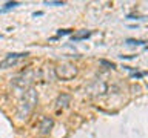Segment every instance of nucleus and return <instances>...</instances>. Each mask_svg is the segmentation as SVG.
<instances>
[{"mask_svg": "<svg viewBox=\"0 0 148 138\" xmlns=\"http://www.w3.org/2000/svg\"><path fill=\"white\" fill-rule=\"evenodd\" d=\"M36 104H37V92H36V89L29 87V89L25 92L23 98L20 100V103L17 106V117L22 118V120L26 118Z\"/></svg>", "mask_w": 148, "mask_h": 138, "instance_id": "obj_1", "label": "nucleus"}, {"mask_svg": "<svg viewBox=\"0 0 148 138\" xmlns=\"http://www.w3.org/2000/svg\"><path fill=\"white\" fill-rule=\"evenodd\" d=\"M56 77L60 78V80H71V78H74L77 75V68L76 64L73 63H62L59 64V66H56Z\"/></svg>", "mask_w": 148, "mask_h": 138, "instance_id": "obj_2", "label": "nucleus"}, {"mask_svg": "<svg viewBox=\"0 0 148 138\" xmlns=\"http://www.w3.org/2000/svg\"><path fill=\"white\" fill-rule=\"evenodd\" d=\"M32 71H28L26 74H22V75H18L16 78H12V85L14 86H17V87H22V89H26L28 86L31 85V81H32Z\"/></svg>", "mask_w": 148, "mask_h": 138, "instance_id": "obj_3", "label": "nucleus"}, {"mask_svg": "<svg viewBox=\"0 0 148 138\" xmlns=\"http://www.w3.org/2000/svg\"><path fill=\"white\" fill-rule=\"evenodd\" d=\"M28 52H22V54H8L6 57H5L2 60V68H8V66H12V64H16L17 63V60H20V58H26L28 57Z\"/></svg>", "mask_w": 148, "mask_h": 138, "instance_id": "obj_4", "label": "nucleus"}, {"mask_svg": "<svg viewBox=\"0 0 148 138\" xmlns=\"http://www.w3.org/2000/svg\"><path fill=\"white\" fill-rule=\"evenodd\" d=\"M53 126H54L53 118H51V117H43V118H42V121H40V126H39L40 133H42V135H46V133H49L51 129H53Z\"/></svg>", "mask_w": 148, "mask_h": 138, "instance_id": "obj_5", "label": "nucleus"}, {"mask_svg": "<svg viewBox=\"0 0 148 138\" xmlns=\"http://www.w3.org/2000/svg\"><path fill=\"white\" fill-rule=\"evenodd\" d=\"M71 103V95L69 94H60L56 100V108L57 109H65L66 106Z\"/></svg>", "mask_w": 148, "mask_h": 138, "instance_id": "obj_6", "label": "nucleus"}, {"mask_svg": "<svg viewBox=\"0 0 148 138\" xmlns=\"http://www.w3.org/2000/svg\"><path fill=\"white\" fill-rule=\"evenodd\" d=\"M90 35H91V32H90V31H80V32H77V34H74V35L71 37V40H73V41L85 40V39H88Z\"/></svg>", "mask_w": 148, "mask_h": 138, "instance_id": "obj_7", "label": "nucleus"}, {"mask_svg": "<svg viewBox=\"0 0 148 138\" xmlns=\"http://www.w3.org/2000/svg\"><path fill=\"white\" fill-rule=\"evenodd\" d=\"M99 64L100 66H105V68H108V69H114L116 68V64L113 63V62H108V60H99Z\"/></svg>", "mask_w": 148, "mask_h": 138, "instance_id": "obj_8", "label": "nucleus"}, {"mask_svg": "<svg viewBox=\"0 0 148 138\" xmlns=\"http://www.w3.org/2000/svg\"><path fill=\"white\" fill-rule=\"evenodd\" d=\"M14 6H18V2H8V3H5V8L2 9V12H6L8 9H11Z\"/></svg>", "mask_w": 148, "mask_h": 138, "instance_id": "obj_9", "label": "nucleus"}, {"mask_svg": "<svg viewBox=\"0 0 148 138\" xmlns=\"http://www.w3.org/2000/svg\"><path fill=\"white\" fill-rule=\"evenodd\" d=\"M127 43H130V45H145V41H143V40H134V39H128V40H127Z\"/></svg>", "mask_w": 148, "mask_h": 138, "instance_id": "obj_10", "label": "nucleus"}, {"mask_svg": "<svg viewBox=\"0 0 148 138\" xmlns=\"http://www.w3.org/2000/svg\"><path fill=\"white\" fill-rule=\"evenodd\" d=\"M45 5H48V6H63L65 2H45Z\"/></svg>", "mask_w": 148, "mask_h": 138, "instance_id": "obj_11", "label": "nucleus"}, {"mask_svg": "<svg viewBox=\"0 0 148 138\" xmlns=\"http://www.w3.org/2000/svg\"><path fill=\"white\" fill-rule=\"evenodd\" d=\"M71 32H73V29H59L57 34L59 35H68V34H71Z\"/></svg>", "mask_w": 148, "mask_h": 138, "instance_id": "obj_12", "label": "nucleus"}, {"mask_svg": "<svg viewBox=\"0 0 148 138\" xmlns=\"http://www.w3.org/2000/svg\"><path fill=\"white\" fill-rule=\"evenodd\" d=\"M143 75H145V72H133V74H131L133 78H142Z\"/></svg>", "mask_w": 148, "mask_h": 138, "instance_id": "obj_13", "label": "nucleus"}, {"mask_svg": "<svg viewBox=\"0 0 148 138\" xmlns=\"http://www.w3.org/2000/svg\"><path fill=\"white\" fill-rule=\"evenodd\" d=\"M120 58H134V55H120Z\"/></svg>", "mask_w": 148, "mask_h": 138, "instance_id": "obj_14", "label": "nucleus"}, {"mask_svg": "<svg viewBox=\"0 0 148 138\" xmlns=\"http://www.w3.org/2000/svg\"><path fill=\"white\" fill-rule=\"evenodd\" d=\"M32 16H34V17H37V16H43V12H42V11H39V12H34Z\"/></svg>", "mask_w": 148, "mask_h": 138, "instance_id": "obj_15", "label": "nucleus"}]
</instances>
